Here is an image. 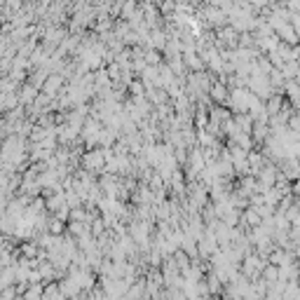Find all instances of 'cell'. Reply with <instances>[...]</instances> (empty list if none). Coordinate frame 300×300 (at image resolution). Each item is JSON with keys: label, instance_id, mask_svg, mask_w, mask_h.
Listing matches in <instances>:
<instances>
[{"label": "cell", "instance_id": "obj_2", "mask_svg": "<svg viewBox=\"0 0 300 300\" xmlns=\"http://www.w3.org/2000/svg\"><path fill=\"white\" fill-rule=\"evenodd\" d=\"M284 94H288L291 104H293L295 108H300V85L295 80H286V82H284Z\"/></svg>", "mask_w": 300, "mask_h": 300}, {"label": "cell", "instance_id": "obj_6", "mask_svg": "<svg viewBox=\"0 0 300 300\" xmlns=\"http://www.w3.org/2000/svg\"><path fill=\"white\" fill-rule=\"evenodd\" d=\"M291 192H293L295 197H300V176L295 178V181H291Z\"/></svg>", "mask_w": 300, "mask_h": 300}, {"label": "cell", "instance_id": "obj_5", "mask_svg": "<svg viewBox=\"0 0 300 300\" xmlns=\"http://www.w3.org/2000/svg\"><path fill=\"white\" fill-rule=\"evenodd\" d=\"M282 104H284V101H282V92H279L275 98H272V101H270V113H272V115L279 113V111H282Z\"/></svg>", "mask_w": 300, "mask_h": 300}, {"label": "cell", "instance_id": "obj_1", "mask_svg": "<svg viewBox=\"0 0 300 300\" xmlns=\"http://www.w3.org/2000/svg\"><path fill=\"white\" fill-rule=\"evenodd\" d=\"M277 31H279V40H282V43H286V45H298L300 43V38H298V33H295V28H293V24H291V21H286V24L282 26V28H277Z\"/></svg>", "mask_w": 300, "mask_h": 300}, {"label": "cell", "instance_id": "obj_3", "mask_svg": "<svg viewBox=\"0 0 300 300\" xmlns=\"http://www.w3.org/2000/svg\"><path fill=\"white\" fill-rule=\"evenodd\" d=\"M298 71H300V61H298V59H291V61H284L282 73H284V78H286V80H293L295 75H298Z\"/></svg>", "mask_w": 300, "mask_h": 300}, {"label": "cell", "instance_id": "obj_7", "mask_svg": "<svg viewBox=\"0 0 300 300\" xmlns=\"http://www.w3.org/2000/svg\"><path fill=\"white\" fill-rule=\"evenodd\" d=\"M293 80H295V82H298V85H300V71H298V75H295Z\"/></svg>", "mask_w": 300, "mask_h": 300}, {"label": "cell", "instance_id": "obj_4", "mask_svg": "<svg viewBox=\"0 0 300 300\" xmlns=\"http://www.w3.org/2000/svg\"><path fill=\"white\" fill-rule=\"evenodd\" d=\"M265 279H270V282L275 284L277 279H279V265H275V263H270L268 268H265Z\"/></svg>", "mask_w": 300, "mask_h": 300}]
</instances>
